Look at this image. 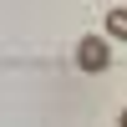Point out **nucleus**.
I'll return each instance as SVG.
<instances>
[{"label": "nucleus", "instance_id": "2", "mask_svg": "<svg viewBox=\"0 0 127 127\" xmlns=\"http://www.w3.org/2000/svg\"><path fill=\"white\" fill-rule=\"evenodd\" d=\"M107 36L112 41H127V5H112L107 10Z\"/></svg>", "mask_w": 127, "mask_h": 127}, {"label": "nucleus", "instance_id": "1", "mask_svg": "<svg viewBox=\"0 0 127 127\" xmlns=\"http://www.w3.org/2000/svg\"><path fill=\"white\" fill-rule=\"evenodd\" d=\"M107 61H112V51H107V41H97V36H87L76 46V66L81 71H107Z\"/></svg>", "mask_w": 127, "mask_h": 127}, {"label": "nucleus", "instance_id": "3", "mask_svg": "<svg viewBox=\"0 0 127 127\" xmlns=\"http://www.w3.org/2000/svg\"><path fill=\"white\" fill-rule=\"evenodd\" d=\"M117 127H127V112H122V117H117Z\"/></svg>", "mask_w": 127, "mask_h": 127}]
</instances>
